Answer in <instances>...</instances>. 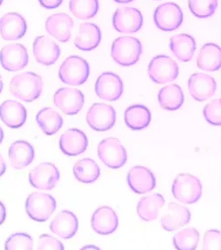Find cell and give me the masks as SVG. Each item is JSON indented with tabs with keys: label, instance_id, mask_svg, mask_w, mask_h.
<instances>
[{
	"label": "cell",
	"instance_id": "cell-45",
	"mask_svg": "<svg viewBox=\"0 0 221 250\" xmlns=\"http://www.w3.org/2000/svg\"><path fill=\"white\" fill-rule=\"evenodd\" d=\"M3 140H4V131L2 129V127L0 126V144H2Z\"/></svg>",
	"mask_w": 221,
	"mask_h": 250
},
{
	"label": "cell",
	"instance_id": "cell-4",
	"mask_svg": "<svg viewBox=\"0 0 221 250\" xmlns=\"http://www.w3.org/2000/svg\"><path fill=\"white\" fill-rule=\"evenodd\" d=\"M202 183L197 177L189 173H180L175 178L172 193L181 204H193L202 196Z\"/></svg>",
	"mask_w": 221,
	"mask_h": 250
},
{
	"label": "cell",
	"instance_id": "cell-3",
	"mask_svg": "<svg viewBox=\"0 0 221 250\" xmlns=\"http://www.w3.org/2000/svg\"><path fill=\"white\" fill-rule=\"evenodd\" d=\"M89 76V65L79 56H69L60 65L59 77L64 83L80 86L87 82Z\"/></svg>",
	"mask_w": 221,
	"mask_h": 250
},
{
	"label": "cell",
	"instance_id": "cell-11",
	"mask_svg": "<svg viewBox=\"0 0 221 250\" xmlns=\"http://www.w3.org/2000/svg\"><path fill=\"white\" fill-rule=\"evenodd\" d=\"M0 64L9 72H17L25 68L28 64V51L21 43H11L0 51Z\"/></svg>",
	"mask_w": 221,
	"mask_h": 250
},
{
	"label": "cell",
	"instance_id": "cell-19",
	"mask_svg": "<svg viewBox=\"0 0 221 250\" xmlns=\"http://www.w3.org/2000/svg\"><path fill=\"white\" fill-rule=\"evenodd\" d=\"M88 138L83 131L70 128L63 133L60 140L61 151L69 157H75L86 151Z\"/></svg>",
	"mask_w": 221,
	"mask_h": 250
},
{
	"label": "cell",
	"instance_id": "cell-38",
	"mask_svg": "<svg viewBox=\"0 0 221 250\" xmlns=\"http://www.w3.org/2000/svg\"><path fill=\"white\" fill-rule=\"evenodd\" d=\"M203 116L208 123L221 125V98H217L203 108Z\"/></svg>",
	"mask_w": 221,
	"mask_h": 250
},
{
	"label": "cell",
	"instance_id": "cell-10",
	"mask_svg": "<svg viewBox=\"0 0 221 250\" xmlns=\"http://www.w3.org/2000/svg\"><path fill=\"white\" fill-rule=\"evenodd\" d=\"M123 82L118 74L106 72L102 74L96 82L95 91L98 98L105 101L114 102L122 96Z\"/></svg>",
	"mask_w": 221,
	"mask_h": 250
},
{
	"label": "cell",
	"instance_id": "cell-18",
	"mask_svg": "<svg viewBox=\"0 0 221 250\" xmlns=\"http://www.w3.org/2000/svg\"><path fill=\"white\" fill-rule=\"evenodd\" d=\"M26 31V21L20 14L8 13L0 19V34L5 40H19L25 36Z\"/></svg>",
	"mask_w": 221,
	"mask_h": 250
},
{
	"label": "cell",
	"instance_id": "cell-2",
	"mask_svg": "<svg viewBox=\"0 0 221 250\" xmlns=\"http://www.w3.org/2000/svg\"><path fill=\"white\" fill-rule=\"evenodd\" d=\"M143 54V45L137 38L120 37L112 42L110 55L117 64L129 66L136 64Z\"/></svg>",
	"mask_w": 221,
	"mask_h": 250
},
{
	"label": "cell",
	"instance_id": "cell-40",
	"mask_svg": "<svg viewBox=\"0 0 221 250\" xmlns=\"http://www.w3.org/2000/svg\"><path fill=\"white\" fill-rule=\"evenodd\" d=\"M37 250H63L64 246L59 240L55 239L54 237L50 236L48 234H42L39 237V241L37 244Z\"/></svg>",
	"mask_w": 221,
	"mask_h": 250
},
{
	"label": "cell",
	"instance_id": "cell-28",
	"mask_svg": "<svg viewBox=\"0 0 221 250\" xmlns=\"http://www.w3.org/2000/svg\"><path fill=\"white\" fill-rule=\"evenodd\" d=\"M196 48L195 38L188 34H179L170 39L171 51L182 62H188L193 59Z\"/></svg>",
	"mask_w": 221,
	"mask_h": 250
},
{
	"label": "cell",
	"instance_id": "cell-16",
	"mask_svg": "<svg viewBox=\"0 0 221 250\" xmlns=\"http://www.w3.org/2000/svg\"><path fill=\"white\" fill-rule=\"evenodd\" d=\"M35 60L41 65L55 64L60 56V48L54 41L46 36L37 37L33 42Z\"/></svg>",
	"mask_w": 221,
	"mask_h": 250
},
{
	"label": "cell",
	"instance_id": "cell-20",
	"mask_svg": "<svg viewBox=\"0 0 221 250\" xmlns=\"http://www.w3.org/2000/svg\"><path fill=\"white\" fill-rule=\"evenodd\" d=\"M73 27L74 21L68 14L63 13L52 14L45 22L47 32L61 42L69 41Z\"/></svg>",
	"mask_w": 221,
	"mask_h": 250
},
{
	"label": "cell",
	"instance_id": "cell-23",
	"mask_svg": "<svg viewBox=\"0 0 221 250\" xmlns=\"http://www.w3.org/2000/svg\"><path fill=\"white\" fill-rule=\"evenodd\" d=\"M0 119L11 128H19L26 122L27 110L21 103L6 100L0 105Z\"/></svg>",
	"mask_w": 221,
	"mask_h": 250
},
{
	"label": "cell",
	"instance_id": "cell-1",
	"mask_svg": "<svg viewBox=\"0 0 221 250\" xmlns=\"http://www.w3.org/2000/svg\"><path fill=\"white\" fill-rule=\"evenodd\" d=\"M44 87L41 76L33 72H25L13 77L10 83L12 95L24 102H33L40 97Z\"/></svg>",
	"mask_w": 221,
	"mask_h": 250
},
{
	"label": "cell",
	"instance_id": "cell-24",
	"mask_svg": "<svg viewBox=\"0 0 221 250\" xmlns=\"http://www.w3.org/2000/svg\"><path fill=\"white\" fill-rule=\"evenodd\" d=\"M102 33L96 24L85 22L79 27L78 33L74 39V44L79 50L92 51L101 42Z\"/></svg>",
	"mask_w": 221,
	"mask_h": 250
},
{
	"label": "cell",
	"instance_id": "cell-36",
	"mask_svg": "<svg viewBox=\"0 0 221 250\" xmlns=\"http://www.w3.org/2000/svg\"><path fill=\"white\" fill-rule=\"evenodd\" d=\"M189 10L198 18L212 16L218 7V0H189Z\"/></svg>",
	"mask_w": 221,
	"mask_h": 250
},
{
	"label": "cell",
	"instance_id": "cell-13",
	"mask_svg": "<svg viewBox=\"0 0 221 250\" xmlns=\"http://www.w3.org/2000/svg\"><path fill=\"white\" fill-rule=\"evenodd\" d=\"M59 169L51 163H42L29 173V183L40 190H51L60 181Z\"/></svg>",
	"mask_w": 221,
	"mask_h": 250
},
{
	"label": "cell",
	"instance_id": "cell-21",
	"mask_svg": "<svg viewBox=\"0 0 221 250\" xmlns=\"http://www.w3.org/2000/svg\"><path fill=\"white\" fill-rule=\"evenodd\" d=\"M119 220L115 211L107 206L97 208L91 217V227L101 235H109L116 231Z\"/></svg>",
	"mask_w": 221,
	"mask_h": 250
},
{
	"label": "cell",
	"instance_id": "cell-39",
	"mask_svg": "<svg viewBox=\"0 0 221 250\" xmlns=\"http://www.w3.org/2000/svg\"><path fill=\"white\" fill-rule=\"evenodd\" d=\"M203 250H221V232L218 230H209L204 233Z\"/></svg>",
	"mask_w": 221,
	"mask_h": 250
},
{
	"label": "cell",
	"instance_id": "cell-12",
	"mask_svg": "<svg viewBox=\"0 0 221 250\" xmlns=\"http://www.w3.org/2000/svg\"><path fill=\"white\" fill-rule=\"evenodd\" d=\"M112 25L118 32L126 34L137 32L143 27V14L133 7L118 8L113 14Z\"/></svg>",
	"mask_w": 221,
	"mask_h": 250
},
{
	"label": "cell",
	"instance_id": "cell-6",
	"mask_svg": "<svg viewBox=\"0 0 221 250\" xmlns=\"http://www.w3.org/2000/svg\"><path fill=\"white\" fill-rule=\"evenodd\" d=\"M148 74L150 78L156 83H168L178 77L179 66L168 56H156L149 64Z\"/></svg>",
	"mask_w": 221,
	"mask_h": 250
},
{
	"label": "cell",
	"instance_id": "cell-14",
	"mask_svg": "<svg viewBox=\"0 0 221 250\" xmlns=\"http://www.w3.org/2000/svg\"><path fill=\"white\" fill-rule=\"evenodd\" d=\"M53 102L65 114L75 115L83 109L84 95L76 88H60L54 94Z\"/></svg>",
	"mask_w": 221,
	"mask_h": 250
},
{
	"label": "cell",
	"instance_id": "cell-17",
	"mask_svg": "<svg viewBox=\"0 0 221 250\" xmlns=\"http://www.w3.org/2000/svg\"><path fill=\"white\" fill-rule=\"evenodd\" d=\"M128 184L133 192L143 195L149 193L156 187V179L151 170L136 166L128 173Z\"/></svg>",
	"mask_w": 221,
	"mask_h": 250
},
{
	"label": "cell",
	"instance_id": "cell-44",
	"mask_svg": "<svg viewBox=\"0 0 221 250\" xmlns=\"http://www.w3.org/2000/svg\"><path fill=\"white\" fill-rule=\"evenodd\" d=\"M117 3H120V4H127V3H130L134 0H114Z\"/></svg>",
	"mask_w": 221,
	"mask_h": 250
},
{
	"label": "cell",
	"instance_id": "cell-8",
	"mask_svg": "<svg viewBox=\"0 0 221 250\" xmlns=\"http://www.w3.org/2000/svg\"><path fill=\"white\" fill-rule=\"evenodd\" d=\"M86 121L93 130L98 132L110 130L115 124V110L106 104L96 103L88 111Z\"/></svg>",
	"mask_w": 221,
	"mask_h": 250
},
{
	"label": "cell",
	"instance_id": "cell-32",
	"mask_svg": "<svg viewBox=\"0 0 221 250\" xmlns=\"http://www.w3.org/2000/svg\"><path fill=\"white\" fill-rule=\"evenodd\" d=\"M37 122L42 131L47 135H53L62 127L63 119L58 111L47 107L37 114Z\"/></svg>",
	"mask_w": 221,
	"mask_h": 250
},
{
	"label": "cell",
	"instance_id": "cell-42",
	"mask_svg": "<svg viewBox=\"0 0 221 250\" xmlns=\"http://www.w3.org/2000/svg\"><path fill=\"white\" fill-rule=\"evenodd\" d=\"M5 217H6V210L4 204L0 202V226L5 221Z\"/></svg>",
	"mask_w": 221,
	"mask_h": 250
},
{
	"label": "cell",
	"instance_id": "cell-29",
	"mask_svg": "<svg viewBox=\"0 0 221 250\" xmlns=\"http://www.w3.org/2000/svg\"><path fill=\"white\" fill-rule=\"evenodd\" d=\"M125 122L130 129L146 128L152 121V113L149 108L143 104H134L125 111Z\"/></svg>",
	"mask_w": 221,
	"mask_h": 250
},
{
	"label": "cell",
	"instance_id": "cell-25",
	"mask_svg": "<svg viewBox=\"0 0 221 250\" xmlns=\"http://www.w3.org/2000/svg\"><path fill=\"white\" fill-rule=\"evenodd\" d=\"M190 218L189 208L176 203H170L166 213L162 217L161 226L166 231L172 232L184 227L190 221Z\"/></svg>",
	"mask_w": 221,
	"mask_h": 250
},
{
	"label": "cell",
	"instance_id": "cell-22",
	"mask_svg": "<svg viewBox=\"0 0 221 250\" xmlns=\"http://www.w3.org/2000/svg\"><path fill=\"white\" fill-rule=\"evenodd\" d=\"M78 219L69 210H62L50 224V230L61 239L68 240L78 231Z\"/></svg>",
	"mask_w": 221,
	"mask_h": 250
},
{
	"label": "cell",
	"instance_id": "cell-31",
	"mask_svg": "<svg viewBox=\"0 0 221 250\" xmlns=\"http://www.w3.org/2000/svg\"><path fill=\"white\" fill-rule=\"evenodd\" d=\"M165 199L159 194L144 196L139 201L137 214L143 221H152L157 218L159 209L164 206Z\"/></svg>",
	"mask_w": 221,
	"mask_h": 250
},
{
	"label": "cell",
	"instance_id": "cell-5",
	"mask_svg": "<svg viewBox=\"0 0 221 250\" xmlns=\"http://www.w3.org/2000/svg\"><path fill=\"white\" fill-rule=\"evenodd\" d=\"M56 206L55 199L51 195L41 192L30 194L26 200V212L37 222L48 220L55 211Z\"/></svg>",
	"mask_w": 221,
	"mask_h": 250
},
{
	"label": "cell",
	"instance_id": "cell-35",
	"mask_svg": "<svg viewBox=\"0 0 221 250\" xmlns=\"http://www.w3.org/2000/svg\"><path fill=\"white\" fill-rule=\"evenodd\" d=\"M200 234L195 228H186L177 232L173 238L175 249L179 250H195L198 247Z\"/></svg>",
	"mask_w": 221,
	"mask_h": 250
},
{
	"label": "cell",
	"instance_id": "cell-9",
	"mask_svg": "<svg viewBox=\"0 0 221 250\" xmlns=\"http://www.w3.org/2000/svg\"><path fill=\"white\" fill-rule=\"evenodd\" d=\"M153 17L157 28L163 31H174L183 21L182 11L175 3H165L158 5Z\"/></svg>",
	"mask_w": 221,
	"mask_h": 250
},
{
	"label": "cell",
	"instance_id": "cell-7",
	"mask_svg": "<svg viewBox=\"0 0 221 250\" xmlns=\"http://www.w3.org/2000/svg\"><path fill=\"white\" fill-rule=\"evenodd\" d=\"M98 157L106 167L119 169L123 167L127 159V150L120 141L113 137L104 139L97 147Z\"/></svg>",
	"mask_w": 221,
	"mask_h": 250
},
{
	"label": "cell",
	"instance_id": "cell-37",
	"mask_svg": "<svg viewBox=\"0 0 221 250\" xmlns=\"http://www.w3.org/2000/svg\"><path fill=\"white\" fill-rule=\"evenodd\" d=\"M34 241L32 237L25 232H15L6 240L5 249L6 250H32Z\"/></svg>",
	"mask_w": 221,
	"mask_h": 250
},
{
	"label": "cell",
	"instance_id": "cell-47",
	"mask_svg": "<svg viewBox=\"0 0 221 250\" xmlns=\"http://www.w3.org/2000/svg\"><path fill=\"white\" fill-rule=\"evenodd\" d=\"M2 3H3V0H0V5H2Z\"/></svg>",
	"mask_w": 221,
	"mask_h": 250
},
{
	"label": "cell",
	"instance_id": "cell-33",
	"mask_svg": "<svg viewBox=\"0 0 221 250\" xmlns=\"http://www.w3.org/2000/svg\"><path fill=\"white\" fill-rule=\"evenodd\" d=\"M74 175L77 181L90 184L100 177V168L91 158H83L74 164L73 167Z\"/></svg>",
	"mask_w": 221,
	"mask_h": 250
},
{
	"label": "cell",
	"instance_id": "cell-43",
	"mask_svg": "<svg viewBox=\"0 0 221 250\" xmlns=\"http://www.w3.org/2000/svg\"><path fill=\"white\" fill-rule=\"evenodd\" d=\"M6 166H5V160L3 157L0 155V177L2 176L5 172Z\"/></svg>",
	"mask_w": 221,
	"mask_h": 250
},
{
	"label": "cell",
	"instance_id": "cell-27",
	"mask_svg": "<svg viewBox=\"0 0 221 250\" xmlns=\"http://www.w3.org/2000/svg\"><path fill=\"white\" fill-rule=\"evenodd\" d=\"M198 66L203 71L215 72L221 68V48L215 43L204 44L198 53Z\"/></svg>",
	"mask_w": 221,
	"mask_h": 250
},
{
	"label": "cell",
	"instance_id": "cell-46",
	"mask_svg": "<svg viewBox=\"0 0 221 250\" xmlns=\"http://www.w3.org/2000/svg\"><path fill=\"white\" fill-rule=\"evenodd\" d=\"M3 88H4L3 79H2V77H1V75H0V94H1V92H2V90H3Z\"/></svg>",
	"mask_w": 221,
	"mask_h": 250
},
{
	"label": "cell",
	"instance_id": "cell-34",
	"mask_svg": "<svg viewBox=\"0 0 221 250\" xmlns=\"http://www.w3.org/2000/svg\"><path fill=\"white\" fill-rule=\"evenodd\" d=\"M69 9L80 20L92 19L99 9L98 0H70Z\"/></svg>",
	"mask_w": 221,
	"mask_h": 250
},
{
	"label": "cell",
	"instance_id": "cell-30",
	"mask_svg": "<svg viewBox=\"0 0 221 250\" xmlns=\"http://www.w3.org/2000/svg\"><path fill=\"white\" fill-rule=\"evenodd\" d=\"M158 103L166 111H176L180 109L184 103V94L179 85H167L159 90Z\"/></svg>",
	"mask_w": 221,
	"mask_h": 250
},
{
	"label": "cell",
	"instance_id": "cell-41",
	"mask_svg": "<svg viewBox=\"0 0 221 250\" xmlns=\"http://www.w3.org/2000/svg\"><path fill=\"white\" fill-rule=\"evenodd\" d=\"M63 0H39L40 5L46 9H55L62 4Z\"/></svg>",
	"mask_w": 221,
	"mask_h": 250
},
{
	"label": "cell",
	"instance_id": "cell-26",
	"mask_svg": "<svg viewBox=\"0 0 221 250\" xmlns=\"http://www.w3.org/2000/svg\"><path fill=\"white\" fill-rule=\"evenodd\" d=\"M11 166L16 170L28 167L35 158V149L26 141H16L10 146L8 150Z\"/></svg>",
	"mask_w": 221,
	"mask_h": 250
},
{
	"label": "cell",
	"instance_id": "cell-15",
	"mask_svg": "<svg viewBox=\"0 0 221 250\" xmlns=\"http://www.w3.org/2000/svg\"><path fill=\"white\" fill-rule=\"evenodd\" d=\"M190 96L198 102H203L214 96L217 83L214 78L203 73H196L189 77L188 83Z\"/></svg>",
	"mask_w": 221,
	"mask_h": 250
}]
</instances>
